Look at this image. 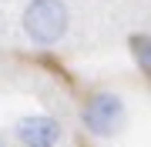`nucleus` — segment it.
I'll return each mask as SVG.
<instances>
[{"label": "nucleus", "instance_id": "obj_1", "mask_svg": "<svg viewBox=\"0 0 151 147\" xmlns=\"http://www.w3.org/2000/svg\"><path fill=\"white\" fill-rule=\"evenodd\" d=\"M24 30L34 44H57L67 30V7L64 0H30L24 10Z\"/></svg>", "mask_w": 151, "mask_h": 147}, {"label": "nucleus", "instance_id": "obj_2", "mask_svg": "<svg viewBox=\"0 0 151 147\" xmlns=\"http://www.w3.org/2000/svg\"><path fill=\"white\" fill-rule=\"evenodd\" d=\"M121 120H124V104L114 97V94H108V90L94 94V97L87 100V107H84V127L91 134H97V137L114 134L121 127Z\"/></svg>", "mask_w": 151, "mask_h": 147}, {"label": "nucleus", "instance_id": "obj_5", "mask_svg": "<svg viewBox=\"0 0 151 147\" xmlns=\"http://www.w3.org/2000/svg\"><path fill=\"white\" fill-rule=\"evenodd\" d=\"M0 147H4V141H0Z\"/></svg>", "mask_w": 151, "mask_h": 147}, {"label": "nucleus", "instance_id": "obj_3", "mask_svg": "<svg viewBox=\"0 0 151 147\" xmlns=\"http://www.w3.org/2000/svg\"><path fill=\"white\" fill-rule=\"evenodd\" d=\"M17 137L27 147H54L60 141V124L47 114H34L17 124Z\"/></svg>", "mask_w": 151, "mask_h": 147}, {"label": "nucleus", "instance_id": "obj_4", "mask_svg": "<svg viewBox=\"0 0 151 147\" xmlns=\"http://www.w3.org/2000/svg\"><path fill=\"white\" fill-rule=\"evenodd\" d=\"M131 54H134L138 67L148 74V80H151V37H131Z\"/></svg>", "mask_w": 151, "mask_h": 147}]
</instances>
